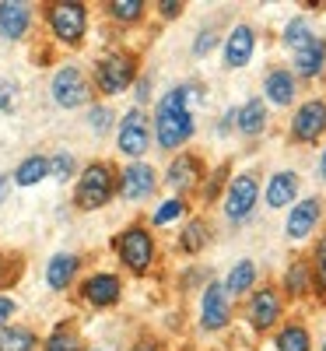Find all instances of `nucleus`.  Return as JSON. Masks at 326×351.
<instances>
[{"label":"nucleus","mask_w":326,"mask_h":351,"mask_svg":"<svg viewBox=\"0 0 326 351\" xmlns=\"http://www.w3.org/2000/svg\"><path fill=\"white\" fill-rule=\"evenodd\" d=\"M190 99H193L190 84H175L172 92H165L158 99V109H155V141H158V148L175 152L193 137L197 123H193Z\"/></svg>","instance_id":"nucleus-1"},{"label":"nucleus","mask_w":326,"mask_h":351,"mask_svg":"<svg viewBox=\"0 0 326 351\" xmlns=\"http://www.w3.org/2000/svg\"><path fill=\"white\" fill-rule=\"evenodd\" d=\"M116 190H120V176H116V169L109 162H92L81 172V180H77L74 204L81 211H99V208H105V204L112 200Z\"/></svg>","instance_id":"nucleus-2"},{"label":"nucleus","mask_w":326,"mask_h":351,"mask_svg":"<svg viewBox=\"0 0 326 351\" xmlns=\"http://www.w3.org/2000/svg\"><path fill=\"white\" fill-rule=\"evenodd\" d=\"M260 204V180L256 172H239L231 176V183L221 197V211H225V221L228 225H246Z\"/></svg>","instance_id":"nucleus-3"},{"label":"nucleus","mask_w":326,"mask_h":351,"mask_svg":"<svg viewBox=\"0 0 326 351\" xmlns=\"http://www.w3.org/2000/svg\"><path fill=\"white\" fill-rule=\"evenodd\" d=\"M116 253H120L123 267L130 274H147L155 263V236L144 225H130V228L120 232V239H116Z\"/></svg>","instance_id":"nucleus-4"},{"label":"nucleus","mask_w":326,"mask_h":351,"mask_svg":"<svg viewBox=\"0 0 326 351\" xmlns=\"http://www.w3.org/2000/svg\"><path fill=\"white\" fill-rule=\"evenodd\" d=\"M284 316V291L277 285H260L253 288L249 306H246V319L256 334H271Z\"/></svg>","instance_id":"nucleus-5"},{"label":"nucleus","mask_w":326,"mask_h":351,"mask_svg":"<svg viewBox=\"0 0 326 351\" xmlns=\"http://www.w3.org/2000/svg\"><path fill=\"white\" fill-rule=\"evenodd\" d=\"M53 36L60 39L64 46H81L84 32H88V8L81 0H60V4H49L46 11Z\"/></svg>","instance_id":"nucleus-6"},{"label":"nucleus","mask_w":326,"mask_h":351,"mask_svg":"<svg viewBox=\"0 0 326 351\" xmlns=\"http://www.w3.org/2000/svg\"><path fill=\"white\" fill-rule=\"evenodd\" d=\"M326 137V99H305L291 112L288 141L291 144H319Z\"/></svg>","instance_id":"nucleus-7"},{"label":"nucleus","mask_w":326,"mask_h":351,"mask_svg":"<svg viewBox=\"0 0 326 351\" xmlns=\"http://www.w3.org/2000/svg\"><path fill=\"white\" fill-rule=\"evenodd\" d=\"M134 77H137V60L130 53H109V56H102V60L95 64V84H99V92H105V95L127 92V88L134 84Z\"/></svg>","instance_id":"nucleus-8"},{"label":"nucleus","mask_w":326,"mask_h":351,"mask_svg":"<svg viewBox=\"0 0 326 351\" xmlns=\"http://www.w3.org/2000/svg\"><path fill=\"white\" fill-rule=\"evenodd\" d=\"M231 324V299L221 281H207L203 285V295H200V327L211 334V330H225Z\"/></svg>","instance_id":"nucleus-9"},{"label":"nucleus","mask_w":326,"mask_h":351,"mask_svg":"<svg viewBox=\"0 0 326 351\" xmlns=\"http://www.w3.org/2000/svg\"><path fill=\"white\" fill-rule=\"evenodd\" d=\"M49 92H53V102L60 109H77V106H84L88 99H92V84L84 81V74L77 67H60L53 74Z\"/></svg>","instance_id":"nucleus-10"},{"label":"nucleus","mask_w":326,"mask_h":351,"mask_svg":"<svg viewBox=\"0 0 326 351\" xmlns=\"http://www.w3.org/2000/svg\"><path fill=\"white\" fill-rule=\"evenodd\" d=\"M116 141H120V152L130 155V158H140L147 148H151V123H147L144 109H130L123 120H120V134H116Z\"/></svg>","instance_id":"nucleus-11"},{"label":"nucleus","mask_w":326,"mask_h":351,"mask_svg":"<svg viewBox=\"0 0 326 351\" xmlns=\"http://www.w3.org/2000/svg\"><path fill=\"white\" fill-rule=\"evenodd\" d=\"M203 176H207L203 158H200V155H193V152H183V155H175V158L168 162L165 183H168L175 193H193V190H200Z\"/></svg>","instance_id":"nucleus-12"},{"label":"nucleus","mask_w":326,"mask_h":351,"mask_svg":"<svg viewBox=\"0 0 326 351\" xmlns=\"http://www.w3.org/2000/svg\"><path fill=\"white\" fill-rule=\"evenodd\" d=\"M319 221H323V200H319V197H305V200H299V204L288 211L284 236H288L291 243H302V239H309L312 232H316Z\"/></svg>","instance_id":"nucleus-13"},{"label":"nucleus","mask_w":326,"mask_h":351,"mask_svg":"<svg viewBox=\"0 0 326 351\" xmlns=\"http://www.w3.org/2000/svg\"><path fill=\"white\" fill-rule=\"evenodd\" d=\"M281 291L288 299H309L312 291L319 295V285H316V271H312V256H294L288 267H284V278H281Z\"/></svg>","instance_id":"nucleus-14"},{"label":"nucleus","mask_w":326,"mask_h":351,"mask_svg":"<svg viewBox=\"0 0 326 351\" xmlns=\"http://www.w3.org/2000/svg\"><path fill=\"white\" fill-rule=\"evenodd\" d=\"M291 74L302 81H316L326 74V36H312L302 49L291 56Z\"/></svg>","instance_id":"nucleus-15"},{"label":"nucleus","mask_w":326,"mask_h":351,"mask_svg":"<svg viewBox=\"0 0 326 351\" xmlns=\"http://www.w3.org/2000/svg\"><path fill=\"white\" fill-rule=\"evenodd\" d=\"M299 172H291V169H281L274 172L271 180H266V190H263V204L271 211H281V208H294V200H299Z\"/></svg>","instance_id":"nucleus-16"},{"label":"nucleus","mask_w":326,"mask_h":351,"mask_svg":"<svg viewBox=\"0 0 326 351\" xmlns=\"http://www.w3.org/2000/svg\"><path fill=\"white\" fill-rule=\"evenodd\" d=\"M155 186H158V172L144 162H134L120 172V197L123 200H144L155 193Z\"/></svg>","instance_id":"nucleus-17"},{"label":"nucleus","mask_w":326,"mask_h":351,"mask_svg":"<svg viewBox=\"0 0 326 351\" xmlns=\"http://www.w3.org/2000/svg\"><path fill=\"white\" fill-rule=\"evenodd\" d=\"M299 95V77L291 74V67H271L263 74V102L271 106H291Z\"/></svg>","instance_id":"nucleus-18"},{"label":"nucleus","mask_w":326,"mask_h":351,"mask_svg":"<svg viewBox=\"0 0 326 351\" xmlns=\"http://www.w3.org/2000/svg\"><path fill=\"white\" fill-rule=\"evenodd\" d=\"M253 53H256V32H253V25H235L228 39H225V67L228 71H239L253 60Z\"/></svg>","instance_id":"nucleus-19"},{"label":"nucleus","mask_w":326,"mask_h":351,"mask_svg":"<svg viewBox=\"0 0 326 351\" xmlns=\"http://www.w3.org/2000/svg\"><path fill=\"white\" fill-rule=\"evenodd\" d=\"M120 291H123V285H120L116 274H92L84 281L81 295H84V302H92L95 309H105V306L120 302Z\"/></svg>","instance_id":"nucleus-20"},{"label":"nucleus","mask_w":326,"mask_h":351,"mask_svg":"<svg viewBox=\"0 0 326 351\" xmlns=\"http://www.w3.org/2000/svg\"><path fill=\"white\" fill-rule=\"evenodd\" d=\"M32 25V8L18 4V0H4L0 4V36L4 39H21Z\"/></svg>","instance_id":"nucleus-21"},{"label":"nucleus","mask_w":326,"mask_h":351,"mask_svg":"<svg viewBox=\"0 0 326 351\" xmlns=\"http://www.w3.org/2000/svg\"><path fill=\"white\" fill-rule=\"evenodd\" d=\"M235 130L242 137H260L266 130V102L263 99H249L235 109Z\"/></svg>","instance_id":"nucleus-22"},{"label":"nucleus","mask_w":326,"mask_h":351,"mask_svg":"<svg viewBox=\"0 0 326 351\" xmlns=\"http://www.w3.org/2000/svg\"><path fill=\"white\" fill-rule=\"evenodd\" d=\"M77 267H81V260H77L74 253H56V256L46 263V285H49L53 291L71 288V281H74Z\"/></svg>","instance_id":"nucleus-23"},{"label":"nucleus","mask_w":326,"mask_h":351,"mask_svg":"<svg viewBox=\"0 0 326 351\" xmlns=\"http://www.w3.org/2000/svg\"><path fill=\"white\" fill-rule=\"evenodd\" d=\"M221 285H225V291H228V299L253 295V288H256V263H253V260H239V263L228 271V278H225Z\"/></svg>","instance_id":"nucleus-24"},{"label":"nucleus","mask_w":326,"mask_h":351,"mask_svg":"<svg viewBox=\"0 0 326 351\" xmlns=\"http://www.w3.org/2000/svg\"><path fill=\"white\" fill-rule=\"evenodd\" d=\"M274 348L277 351H312V334L299 319H288V324L274 334Z\"/></svg>","instance_id":"nucleus-25"},{"label":"nucleus","mask_w":326,"mask_h":351,"mask_svg":"<svg viewBox=\"0 0 326 351\" xmlns=\"http://www.w3.org/2000/svg\"><path fill=\"white\" fill-rule=\"evenodd\" d=\"M207 243H211V225H207V218H200V215L190 218L186 228L179 232V250L190 253V256H197V253L207 250Z\"/></svg>","instance_id":"nucleus-26"},{"label":"nucleus","mask_w":326,"mask_h":351,"mask_svg":"<svg viewBox=\"0 0 326 351\" xmlns=\"http://www.w3.org/2000/svg\"><path fill=\"white\" fill-rule=\"evenodd\" d=\"M228 172H231V162H221L214 172H207L203 176V183H200V200L203 204H214L218 197H225V190H228Z\"/></svg>","instance_id":"nucleus-27"},{"label":"nucleus","mask_w":326,"mask_h":351,"mask_svg":"<svg viewBox=\"0 0 326 351\" xmlns=\"http://www.w3.org/2000/svg\"><path fill=\"white\" fill-rule=\"evenodd\" d=\"M316 32H312V25H309V18L305 14H294L288 25H284V32H281V43L294 53V49H302L309 39H312Z\"/></svg>","instance_id":"nucleus-28"},{"label":"nucleus","mask_w":326,"mask_h":351,"mask_svg":"<svg viewBox=\"0 0 326 351\" xmlns=\"http://www.w3.org/2000/svg\"><path fill=\"white\" fill-rule=\"evenodd\" d=\"M46 176H49V158L32 155V158H25V162L14 169V183H18V186H36L39 180H46Z\"/></svg>","instance_id":"nucleus-29"},{"label":"nucleus","mask_w":326,"mask_h":351,"mask_svg":"<svg viewBox=\"0 0 326 351\" xmlns=\"http://www.w3.org/2000/svg\"><path fill=\"white\" fill-rule=\"evenodd\" d=\"M36 334L28 327H4L0 330V351H36Z\"/></svg>","instance_id":"nucleus-30"},{"label":"nucleus","mask_w":326,"mask_h":351,"mask_svg":"<svg viewBox=\"0 0 326 351\" xmlns=\"http://www.w3.org/2000/svg\"><path fill=\"white\" fill-rule=\"evenodd\" d=\"M42 351H81V341H77V330L71 324H60L42 344Z\"/></svg>","instance_id":"nucleus-31"},{"label":"nucleus","mask_w":326,"mask_h":351,"mask_svg":"<svg viewBox=\"0 0 326 351\" xmlns=\"http://www.w3.org/2000/svg\"><path fill=\"white\" fill-rule=\"evenodd\" d=\"M109 8V14L116 18V21H140L144 18V11H147V4L144 0H112V4H105Z\"/></svg>","instance_id":"nucleus-32"},{"label":"nucleus","mask_w":326,"mask_h":351,"mask_svg":"<svg viewBox=\"0 0 326 351\" xmlns=\"http://www.w3.org/2000/svg\"><path fill=\"white\" fill-rule=\"evenodd\" d=\"M183 215H186V200H183V197H172V200H162L158 208H155L151 225H168V221L183 218Z\"/></svg>","instance_id":"nucleus-33"},{"label":"nucleus","mask_w":326,"mask_h":351,"mask_svg":"<svg viewBox=\"0 0 326 351\" xmlns=\"http://www.w3.org/2000/svg\"><path fill=\"white\" fill-rule=\"evenodd\" d=\"M312 271H316V285H319V299L326 302V232L312 246Z\"/></svg>","instance_id":"nucleus-34"},{"label":"nucleus","mask_w":326,"mask_h":351,"mask_svg":"<svg viewBox=\"0 0 326 351\" xmlns=\"http://www.w3.org/2000/svg\"><path fill=\"white\" fill-rule=\"evenodd\" d=\"M49 176H56V180H71L74 176V155L71 152H56L49 158Z\"/></svg>","instance_id":"nucleus-35"},{"label":"nucleus","mask_w":326,"mask_h":351,"mask_svg":"<svg viewBox=\"0 0 326 351\" xmlns=\"http://www.w3.org/2000/svg\"><path fill=\"white\" fill-rule=\"evenodd\" d=\"M214 46H218V28L203 25V28H200V36L193 39V53H197V56H207Z\"/></svg>","instance_id":"nucleus-36"},{"label":"nucleus","mask_w":326,"mask_h":351,"mask_svg":"<svg viewBox=\"0 0 326 351\" xmlns=\"http://www.w3.org/2000/svg\"><path fill=\"white\" fill-rule=\"evenodd\" d=\"M88 123H92L95 134H105L112 127V109L109 106H92V112H88Z\"/></svg>","instance_id":"nucleus-37"},{"label":"nucleus","mask_w":326,"mask_h":351,"mask_svg":"<svg viewBox=\"0 0 326 351\" xmlns=\"http://www.w3.org/2000/svg\"><path fill=\"white\" fill-rule=\"evenodd\" d=\"M21 267H25V263H21V256H8V260H0V288H4V285H11V281L21 274Z\"/></svg>","instance_id":"nucleus-38"},{"label":"nucleus","mask_w":326,"mask_h":351,"mask_svg":"<svg viewBox=\"0 0 326 351\" xmlns=\"http://www.w3.org/2000/svg\"><path fill=\"white\" fill-rule=\"evenodd\" d=\"M11 109H14V84L0 81V112H11Z\"/></svg>","instance_id":"nucleus-39"},{"label":"nucleus","mask_w":326,"mask_h":351,"mask_svg":"<svg viewBox=\"0 0 326 351\" xmlns=\"http://www.w3.org/2000/svg\"><path fill=\"white\" fill-rule=\"evenodd\" d=\"M183 8H186V4H179V0H162V4H158V14L172 21V18H179V14H183Z\"/></svg>","instance_id":"nucleus-40"},{"label":"nucleus","mask_w":326,"mask_h":351,"mask_svg":"<svg viewBox=\"0 0 326 351\" xmlns=\"http://www.w3.org/2000/svg\"><path fill=\"white\" fill-rule=\"evenodd\" d=\"M231 130H235V109H228V112L221 116V120H218V127H214V134H218V137H228Z\"/></svg>","instance_id":"nucleus-41"},{"label":"nucleus","mask_w":326,"mask_h":351,"mask_svg":"<svg viewBox=\"0 0 326 351\" xmlns=\"http://www.w3.org/2000/svg\"><path fill=\"white\" fill-rule=\"evenodd\" d=\"M14 316V299H8V295H0V330L8 327V319Z\"/></svg>","instance_id":"nucleus-42"},{"label":"nucleus","mask_w":326,"mask_h":351,"mask_svg":"<svg viewBox=\"0 0 326 351\" xmlns=\"http://www.w3.org/2000/svg\"><path fill=\"white\" fill-rule=\"evenodd\" d=\"M207 278H211V274H207V271H200V267H197V271H190V274H183V291H190L197 281H207Z\"/></svg>","instance_id":"nucleus-43"},{"label":"nucleus","mask_w":326,"mask_h":351,"mask_svg":"<svg viewBox=\"0 0 326 351\" xmlns=\"http://www.w3.org/2000/svg\"><path fill=\"white\" fill-rule=\"evenodd\" d=\"M134 95H137V109H140V106L147 102V95H151V81H147V77H140V81H137V92H134Z\"/></svg>","instance_id":"nucleus-44"},{"label":"nucleus","mask_w":326,"mask_h":351,"mask_svg":"<svg viewBox=\"0 0 326 351\" xmlns=\"http://www.w3.org/2000/svg\"><path fill=\"white\" fill-rule=\"evenodd\" d=\"M130 351H162V344H158L155 337H140V341H137Z\"/></svg>","instance_id":"nucleus-45"},{"label":"nucleus","mask_w":326,"mask_h":351,"mask_svg":"<svg viewBox=\"0 0 326 351\" xmlns=\"http://www.w3.org/2000/svg\"><path fill=\"white\" fill-rule=\"evenodd\" d=\"M302 8H309V11H323V8H326V0H302Z\"/></svg>","instance_id":"nucleus-46"},{"label":"nucleus","mask_w":326,"mask_h":351,"mask_svg":"<svg viewBox=\"0 0 326 351\" xmlns=\"http://www.w3.org/2000/svg\"><path fill=\"white\" fill-rule=\"evenodd\" d=\"M319 180L326 183V148H323V155H319Z\"/></svg>","instance_id":"nucleus-47"},{"label":"nucleus","mask_w":326,"mask_h":351,"mask_svg":"<svg viewBox=\"0 0 326 351\" xmlns=\"http://www.w3.org/2000/svg\"><path fill=\"white\" fill-rule=\"evenodd\" d=\"M8 186H11V180H8V176H0V200L8 197Z\"/></svg>","instance_id":"nucleus-48"},{"label":"nucleus","mask_w":326,"mask_h":351,"mask_svg":"<svg viewBox=\"0 0 326 351\" xmlns=\"http://www.w3.org/2000/svg\"><path fill=\"white\" fill-rule=\"evenodd\" d=\"M319 351H326V341H323V344H319Z\"/></svg>","instance_id":"nucleus-49"},{"label":"nucleus","mask_w":326,"mask_h":351,"mask_svg":"<svg viewBox=\"0 0 326 351\" xmlns=\"http://www.w3.org/2000/svg\"><path fill=\"white\" fill-rule=\"evenodd\" d=\"M323 77H326V74H323Z\"/></svg>","instance_id":"nucleus-50"}]
</instances>
